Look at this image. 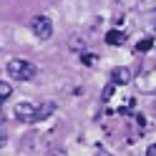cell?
Here are the masks:
<instances>
[{
	"label": "cell",
	"mask_w": 156,
	"mask_h": 156,
	"mask_svg": "<svg viewBox=\"0 0 156 156\" xmlns=\"http://www.w3.org/2000/svg\"><path fill=\"white\" fill-rule=\"evenodd\" d=\"M53 111H55V103H53V101L41 103V106H38V113H35V123H38V121H45L48 116H53Z\"/></svg>",
	"instance_id": "5"
},
{
	"label": "cell",
	"mask_w": 156,
	"mask_h": 156,
	"mask_svg": "<svg viewBox=\"0 0 156 156\" xmlns=\"http://www.w3.org/2000/svg\"><path fill=\"white\" fill-rule=\"evenodd\" d=\"M146 156H156V144H151L149 149H146Z\"/></svg>",
	"instance_id": "10"
},
{
	"label": "cell",
	"mask_w": 156,
	"mask_h": 156,
	"mask_svg": "<svg viewBox=\"0 0 156 156\" xmlns=\"http://www.w3.org/2000/svg\"><path fill=\"white\" fill-rule=\"evenodd\" d=\"M96 156H108V154H96Z\"/></svg>",
	"instance_id": "11"
},
{
	"label": "cell",
	"mask_w": 156,
	"mask_h": 156,
	"mask_svg": "<svg viewBox=\"0 0 156 156\" xmlns=\"http://www.w3.org/2000/svg\"><path fill=\"white\" fill-rule=\"evenodd\" d=\"M151 45H154V38H144V41H139V43H136V53H149L151 51Z\"/></svg>",
	"instance_id": "7"
},
{
	"label": "cell",
	"mask_w": 156,
	"mask_h": 156,
	"mask_svg": "<svg viewBox=\"0 0 156 156\" xmlns=\"http://www.w3.org/2000/svg\"><path fill=\"white\" fill-rule=\"evenodd\" d=\"M131 81H133L131 68L119 66V68H113V71H111V83H113V86H126V83H131Z\"/></svg>",
	"instance_id": "4"
},
{
	"label": "cell",
	"mask_w": 156,
	"mask_h": 156,
	"mask_svg": "<svg viewBox=\"0 0 156 156\" xmlns=\"http://www.w3.org/2000/svg\"><path fill=\"white\" fill-rule=\"evenodd\" d=\"M10 96H13V86L8 83V81H0V98H3V101H8Z\"/></svg>",
	"instance_id": "8"
},
{
	"label": "cell",
	"mask_w": 156,
	"mask_h": 156,
	"mask_svg": "<svg viewBox=\"0 0 156 156\" xmlns=\"http://www.w3.org/2000/svg\"><path fill=\"white\" fill-rule=\"evenodd\" d=\"M5 73L10 76L13 81H33L38 76V66L33 61H25V58H8Z\"/></svg>",
	"instance_id": "1"
},
{
	"label": "cell",
	"mask_w": 156,
	"mask_h": 156,
	"mask_svg": "<svg viewBox=\"0 0 156 156\" xmlns=\"http://www.w3.org/2000/svg\"><path fill=\"white\" fill-rule=\"evenodd\" d=\"M35 113H38V106L30 103V101H20L13 108L15 121H20V123H35Z\"/></svg>",
	"instance_id": "3"
},
{
	"label": "cell",
	"mask_w": 156,
	"mask_h": 156,
	"mask_svg": "<svg viewBox=\"0 0 156 156\" xmlns=\"http://www.w3.org/2000/svg\"><path fill=\"white\" fill-rule=\"evenodd\" d=\"M154 116H156V103H154Z\"/></svg>",
	"instance_id": "12"
},
{
	"label": "cell",
	"mask_w": 156,
	"mask_h": 156,
	"mask_svg": "<svg viewBox=\"0 0 156 156\" xmlns=\"http://www.w3.org/2000/svg\"><path fill=\"white\" fill-rule=\"evenodd\" d=\"M30 30L38 41H48V38L53 35V20L48 15H33L30 20Z\"/></svg>",
	"instance_id": "2"
},
{
	"label": "cell",
	"mask_w": 156,
	"mask_h": 156,
	"mask_svg": "<svg viewBox=\"0 0 156 156\" xmlns=\"http://www.w3.org/2000/svg\"><path fill=\"white\" fill-rule=\"evenodd\" d=\"M81 61H83V63H86V66H91V63H93V61H96V58H93V55H91V53H83V55H81Z\"/></svg>",
	"instance_id": "9"
},
{
	"label": "cell",
	"mask_w": 156,
	"mask_h": 156,
	"mask_svg": "<svg viewBox=\"0 0 156 156\" xmlns=\"http://www.w3.org/2000/svg\"><path fill=\"white\" fill-rule=\"evenodd\" d=\"M154 33H156V28H154Z\"/></svg>",
	"instance_id": "13"
},
{
	"label": "cell",
	"mask_w": 156,
	"mask_h": 156,
	"mask_svg": "<svg viewBox=\"0 0 156 156\" xmlns=\"http://www.w3.org/2000/svg\"><path fill=\"white\" fill-rule=\"evenodd\" d=\"M106 43H108V45H119V43H123V33L116 30V28H113V30H108V33H106Z\"/></svg>",
	"instance_id": "6"
}]
</instances>
